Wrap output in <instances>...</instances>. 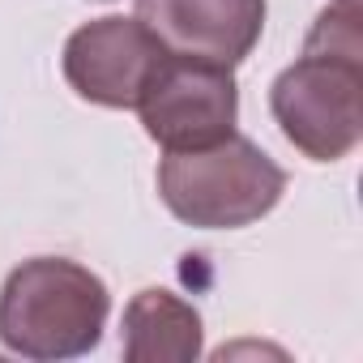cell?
Instances as JSON below:
<instances>
[{
	"mask_svg": "<svg viewBox=\"0 0 363 363\" xmlns=\"http://www.w3.org/2000/svg\"><path fill=\"white\" fill-rule=\"evenodd\" d=\"M137 18L171 56L235 69L265 30V0H137Z\"/></svg>",
	"mask_w": 363,
	"mask_h": 363,
	"instance_id": "8992f818",
	"label": "cell"
},
{
	"mask_svg": "<svg viewBox=\"0 0 363 363\" xmlns=\"http://www.w3.org/2000/svg\"><path fill=\"white\" fill-rule=\"evenodd\" d=\"M286 193V171L252 141L223 137L201 150H167L158 162V197L189 227L240 231L265 218Z\"/></svg>",
	"mask_w": 363,
	"mask_h": 363,
	"instance_id": "3957f363",
	"label": "cell"
},
{
	"mask_svg": "<svg viewBox=\"0 0 363 363\" xmlns=\"http://www.w3.org/2000/svg\"><path fill=\"white\" fill-rule=\"evenodd\" d=\"M167 56L171 52L154 39V30L141 18H99L69 35L60 65L77 99L128 111L141 103Z\"/></svg>",
	"mask_w": 363,
	"mask_h": 363,
	"instance_id": "5b68a950",
	"label": "cell"
},
{
	"mask_svg": "<svg viewBox=\"0 0 363 363\" xmlns=\"http://www.w3.org/2000/svg\"><path fill=\"white\" fill-rule=\"evenodd\" d=\"M107 282L69 257H30L0 286V342L22 359H82L103 342Z\"/></svg>",
	"mask_w": 363,
	"mask_h": 363,
	"instance_id": "7a4b0ae2",
	"label": "cell"
},
{
	"mask_svg": "<svg viewBox=\"0 0 363 363\" xmlns=\"http://www.w3.org/2000/svg\"><path fill=\"white\" fill-rule=\"evenodd\" d=\"M282 137L312 162L346 158L363 137V30L359 0H333L312 22L303 56L269 86Z\"/></svg>",
	"mask_w": 363,
	"mask_h": 363,
	"instance_id": "6da1fadb",
	"label": "cell"
},
{
	"mask_svg": "<svg viewBox=\"0 0 363 363\" xmlns=\"http://www.w3.org/2000/svg\"><path fill=\"white\" fill-rule=\"evenodd\" d=\"M141 128L162 150H201L235 133L240 86L231 69L167 56L137 103Z\"/></svg>",
	"mask_w": 363,
	"mask_h": 363,
	"instance_id": "277c9868",
	"label": "cell"
},
{
	"mask_svg": "<svg viewBox=\"0 0 363 363\" xmlns=\"http://www.w3.org/2000/svg\"><path fill=\"white\" fill-rule=\"evenodd\" d=\"M201 312L167 286H145L124 308L128 363H193L201 359Z\"/></svg>",
	"mask_w": 363,
	"mask_h": 363,
	"instance_id": "52a82bcc",
	"label": "cell"
}]
</instances>
